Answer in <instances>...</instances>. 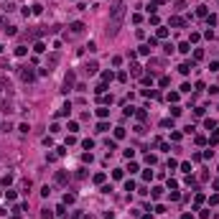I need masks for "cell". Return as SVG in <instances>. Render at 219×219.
<instances>
[{
  "instance_id": "1",
  "label": "cell",
  "mask_w": 219,
  "mask_h": 219,
  "mask_svg": "<svg viewBox=\"0 0 219 219\" xmlns=\"http://www.w3.org/2000/svg\"><path fill=\"white\" fill-rule=\"evenodd\" d=\"M125 18V0H117V3L112 5V13H110V26H107V33L115 36L117 31H120V23Z\"/></svg>"
},
{
  "instance_id": "2",
  "label": "cell",
  "mask_w": 219,
  "mask_h": 219,
  "mask_svg": "<svg viewBox=\"0 0 219 219\" xmlns=\"http://www.w3.org/2000/svg\"><path fill=\"white\" fill-rule=\"evenodd\" d=\"M21 76H23V82H33V79H36V74H33V71H31L28 66H26V69L21 71Z\"/></svg>"
},
{
  "instance_id": "3",
  "label": "cell",
  "mask_w": 219,
  "mask_h": 219,
  "mask_svg": "<svg viewBox=\"0 0 219 219\" xmlns=\"http://www.w3.org/2000/svg\"><path fill=\"white\" fill-rule=\"evenodd\" d=\"M71 31H74V33H82V31H84V23H82V21H74V23H71Z\"/></svg>"
},
{
  "instance_id": "4",
  "label": "cell",
  "mask_w": 219,
  "mask_h": 219,
  "mask_svg": "<svg viewBox=\"0 0 219 219\" xmlns=\"http://www.w3.org/2000/svg\"><path fill=\"white\" fill-rule=\"evenodd\" d=\"M130 71H133V76H140V74H143V66H138V64H133V66H130Z\"/></svg>"
},
{
  "instance_id": "5",
  "label": "cell",
  "mask_w": 219,
  "mask_h": 219,
  "mask_svg": "<svg viewBox=\"0 0 219 219\" xmlns=\"http://www.w3.org/2000/svg\"><path fill=\"white\" fill-rule=\"evenodd\" d=\"M56 184H66V173H64V171L56 173Z\"/></svg>"
},
{
  "instance_id": "6",
  "label": "cell",
  "mask_w": 219,
  "mask_h": 219,
  "mask_svg": "<svg viewBox=\"0 0 219 219\" xmlns=\"http://www.w3.org/2000/svg\"><path fill=\"white\" fill-rule=\"evenodd\" d=\"M115 138H117V140H123V138H125V128H115Z\"/></svg>"
},
{
  "instance_id": "7",
  "label": "cell",
  "mask_w": 219,
  "mask_h": 219,
  "mask_svg": "<svg viewBox=\"0 0 219 219\" xmlns=\"http://www.w3.org/2000/svg\"><path fill=\"white\" fill-rule=\"evenodd\" d=\"M178 51H184V54H189V51H191V44H189V41H184L181 46H178Z\"/></svg>"
},
{
  "instance_id": "8",
  "label": "cell",
  "mask_w": 219,
  "mask_h": 219,
  "mask_svg": "<svg viewBox=\"0 0 219 219\" xmlns=\"http://www.w3.org/2000/svg\"><path fill=\"white\" fill-rule=\"evenodd\" d=\"M171 26H184V18H178V15H173V18H171Z\"/></svg>"
},
{
  "instance_id": "9",
  "label": "cell",
  "mask_w": 219,
  "mask_h": 219,
  "mask_svg": "<svg viewBox=\"0 0 219 219\" xmlns=\"http://www.w3.org/2000/svg\"><path fill=\"white\" fill-rule=\"evenodd\" d=\"M196 15H199V18H206L209 13H206V8H204V5H199V10H196Z\"/></svg>"
},
{
  "instance_id": "10",
  "label": "cell",
  "mask_w": 219,
  "mask_h": 219,
  "mask_svg": "<svg viewBox=\"0 0 219 219\" xmlns=\"http://www.w3.org/2000/svg\"><path fill=\"white\" fill-rule=\"evenodd\" d=\"M178 71H181V74H189V71H191V64H181V66H178Z\"/></svg>"
},
{
  "instance_id": "11",
  "label": "cell",
  "mask_w": 219,
  "mask_h": 219,
  "mask_svg": "<svg viewBox=\"0 0 219 219\" xmlns=\"http://www.w3.org/2000/svg\"><path fill=\"white\" fill-rule=\"evenodd\" d=\"M94 184H105V173H94Z\"/></svg>"
},
{
  "instance_id": "12",
  "label": "cell",
  "mask_w": 219,
  "mask_h": 219,
  "mask_svg": "<svg viewBox=\"0 0 219 219\" xmlns=\"http://www.w3.org/2000/svg\"><path fill=\"white\" fill-rule=\"evenodd\" d=\"M87 71L94 74V71H97V61H89V64H87Z\"/></svg>"
},
{
  "instance_id": "13",
  "label": "cell",
  "mask_w": 219,
  "mask_h": 219,
  "mask_svg": "<svg viewBox=\"0 0 219 219\" xmlns=\"http://www.w3.org/2000/svg\"><path fill=\"white\" fill-rule=\"evenodd\" d=\"M155 36H158V38H166V36H168V28H158Z\"/></svg>"
},
{
  "instance_id": "14",
  "label": "cell",
  "mask_w": 219,
  "mask_h": 219,
  "mask_svg": "<svg viewBox=\"0 0 219 219\" xmlns=\"http://www.w3.org/2000/svg\"><path fill=\"white\" fill-rule=\"evenodd\" d=\"M97 115H99V117H107V115H110V110H107V107H99V110H97Z\"/></svg>"
},
{
  "instance_id": "15",
  "label": "cell",
  "mask_w": 219,
  "mask_h": 219,
  "mask_svg": "<svg viewBox=\"0 0 219 219\" xmlns=\"http://www.w3.org/2000/svg\"><path fill=\"white\" fill-rule=\"evenodd\" d=\"M82 145H84L87 150H92V148H94V140H82Z\"/></svg>"
},
{
  "instance_id": "16",
  "label": "cell",
  "mask_w": 219,
  "mask_h": 219,
  "mask_svg": "<svg viewBox=\"0 0 219 219\" xmlns=\"http://www.w3.org/2000/svg\"><path fill=\"white\" fill-rule=\"evenodd\" d=\"M33 51H36V54H44V51H46V46H44V44H36V49H33Z\"/></svg>"
},
{
  "instance_id": "17",
  "label": "cell",
  "mask_w": 219,
  "mask_h": 219,
  "mask_svg": "<svg viewBox=\"0 0 219 219\" xmlns=\"http://www.w3.org/2000/svg\"><path fill=\"white\" fill-rule=\"evenodd\" d=\"M15 56H26V46H18L15 49Z\"/></svg>"
},
{
  "instance_id": "18",
  "label": "cell",
  "mask_w": 219,
  "mask_h": 219,
  "mask_svg": "<svg viewBox=\"0 0 219 219\" xmlns=\"http://www.w3.org/2000/svg\"><path fill=\"white\" fill-rule=\"evenodd\" d=\"M3 184H5V186H10V184H13V176H10V173H8V176H3Z\"/></svg>"
},
{
  "instance_id": "19",
  "label": "cell",
  "mask_w": 219,
  "mask_h": 219,
  "mask_svg": "<svg viewBox=\"0 0 219 219\" xmlns=\"http://www.w3.org/2000/svg\"><path fill=\"white\" fill-rule=\"evenodd\" d=\"M181 171L184 173H191V163H181Z\"/></svg>"
},
{
  "instance_id": "20",
  "label": "cell",
  "mask_w": 219,
  "mask_h": 219,
  "mask_svg": "<svg viewBox=\"0 0 219 219\" xmlns=\"http://www.w3.org/2000/svg\"><path fill=\"white\" fill-rule=\"evenodd\" d=\"M161 3H163V0H150V8L148 10H155V5H161Z\"/></svg>"
},
{
  "instance_id": "21",
  "label": "cell",
  "mask_w": 219,
  "mask_h": 219,
  "mask_svg": "<svg viewBox=\"0 0 219 219\" xmlns=\"http://www.w3.org/2000/svg\"><path fill=\"white\" fill-rule=\"evenodd\" d=\"M181 219H194V216H191V214H184V216H181Z\"/></svg>"
}]
</instances>
